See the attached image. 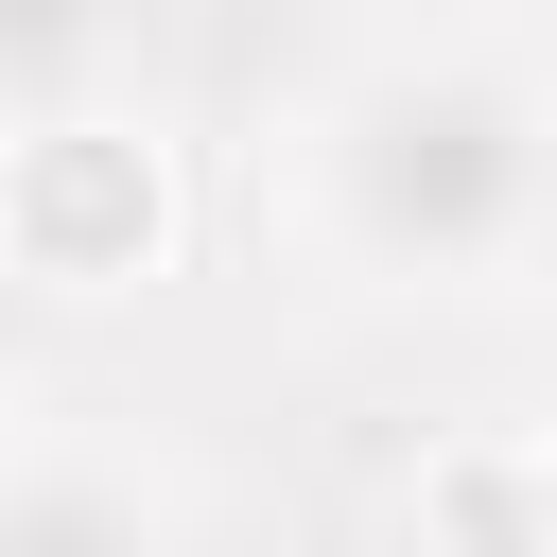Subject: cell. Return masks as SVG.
Returning a JSON list of instances; mask_svg holds the SVG:
<instances>
[{
	"label": "cell",
	"mask_w": 557,
	"mask_h": 557,
	"mask_svg": "<svg viewBox=\"0 0 557 557\" xmlns=\"http://www.w3.org/2000/svg\"><path fill=\"white\" fill-rule=\"evenodd\" d=\"M296 209L383 296H487L557 244V87L505 52H366L296 122Z\"/></svg>",
	"instance_id": "obj_1"
},
{
	"label": "cell",
	"mask_w": 557,
	"mask_h": 557,
	"mask_svg": "<svg viewBox=\"0 0 557 557\" xmlns=\"http://www.w3.org/2000/svg\"><path fill=\"white\" fill-rule=\"evenodd\" d=\"M139 17H157V0H0V139H35V122H70V104H122Z\"/></svg>",
	"instance_id": "obj_4"
},
{
	"label": "cell",
	"mask_w": 557,
	"mask_h": 557,
	"mask_svg": "<svg viewBox=\"0 0 557 557\" xmlns=\"http://www.w3.org/2000/svg\"><path fill=\"white\" fill-rule=\"evenodd\" d=\"M0 557H174V487L104 435H35L0 453Z\"/></svg>",
	"instance_id": "obj_3"
},
{
	"label": "cell",
	"mask_w": 557,
	"mask_h": 557,
	"mask_svg": "<svg viewBox=\"0 0 557 557\" xmlns=\"http://www.w3.org/2000/svg\"><path fill=\"white\" fill-rule=\"evenodd\" d=\"M0 261L35 296H139L174 261V139L122 104H70L35 139H0Z\"/></svg>",
	"instance_id": "obj_2"
},
{
	"label": "cell",
	"mask_w": 557,
	"mask_h": 557,
	"mask_svg": "<svg viewBox=\"0 0 557 557\" xmlns=\"http://www.w3.org/2000/svg\"><path fill=\"white\" fill-rule=\"evenodd\" d=\"M540 470H557V418H540Z\"/></svg>",
	"instance_id": "obj_8"
},
{
	"label": "cell",
	"mask_w": 557,
	"mask_h": 557,
	"mask_svg": "<svg viewBox=\"0 0 557 557\" xmlns=\"http://www.w3.org/2000/svg\"><path fill=\"white\" fill-rule=\"evenodd\" d=\"M418 540H435V557H557V470H540V435L435 453V470H418Z\"/></svg>",
	"instance_id": "obj_5"
},
{
	"label": "cell",
	"mask_w": 557,
	"mask_h": 557,
	"mask_svg": "<svg viewBox=\"0 0 557 557\" xmlns=\"http://www.w3.org/2000/svg\"><path fill=\"white\" fill-rule=\"evenodd\" d=\"M0 453H17V383H0Z\"/></svg>",
	"instance_id": "obj_7"
},
{
	"label": "cell",
	"mask_w": 557,
	"mask_h": 557,
	"mask_svg": "<svg viewBox=\"0 0 557 557\" xmlns=\"http://www.w3.org/2000/svg\"><path fill=\"white\" fill-rule=\"evenodd\" d=\"M540 87H557V0H540Z\"/></svg>",
	"instance_id": "obj_6"
}]
</instances>
